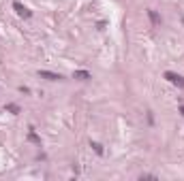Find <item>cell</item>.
Masks as SVG:
<instances>
[{"mask_svg": "<svg viewBox=\"0 0 184 181\" xmlns=\"http://www.w3.org/2000/svg\"><path fill=\"white\" fill-rule=\"evenodd\" d=\"M165 79H167L169 83H173V85H178V87H184V77H182V75H176V72H171V70H167V72H165Z\"/></svg>", "mask_w": 184, "mask_h": 181, "instance_id": "6da1fadb", "label": "cell"}, {"mask_svg": "<svg viewBox=\"0 0 184 181\" xmlns=\"http://www.w3.org/2000/svg\"><path fill=\"white\" fill-rule=\"evenodd\" d=\"M13 9H15V13L20 15V17H30V15H32V13H30V9H28V6H24L22 2H17V0L13 2Z\"/></svg>", "mask_w": 184, "mask_h": 181, "instance_id": "7a4b0ae2", "label": "cell"}, {"mask_svg": "<svg viewBox=\"0 0 184 181\" xmlns=\"http://www.w3.org/2000/svg\"><path fill=\"white\" fill-rule=\"evenodd\" d=\"M39 77L47 79V81H60L62 75H56V72H49V70H39Z\"/></svg>", "mask_w": 184, "mask_h": 181, "instance_id": "3957f363", "label": "cell"}, {"mask_svg": "<svg viewBox=\"0 0 184 181\" xmlns=\"http://www.w3.org/2000/svg\"><path fill=\"white\" fill-rule=\"evenodd\" d=\"M73 77H75V79H79V81H88L92 75H90L88 70H75V72H73Z\"/></svg>", "mask_w": 184, "mask_h": 181, "instance_id": "277c9868", "label": "cell"}, {"mask_svg": "<svg viewBox=\"0 0 184 181\" xmlns=\"http://www.w3.org/2000/svg\"><path fill=\"white\" fill-rule=\"evenodd\" d=\"M28 141L36 143V145H39V147H41V137H39V134H36V132H34V128H30V132H28Z\"/></svg>", "mask_w": 184, "mask_h": 181, "instance_id": "5b68a950", "label": "cell"}, {"mask_svg": "<svg viewBox=\"0 0 184 181\" xmlns=\"http://www.w3.org/2000/svg\"><path fill=\"white\" fill-rule=\"evenodd\" d=\"M148 15H150V19H152V26H159V24H161V19H159V15H156V11H148Z\"/></svg>", "mask_w": 184, "mask_h": 181, "instance_id": "8992f818", "label": "cell"}, {"mask_svg": "<svg viewBox=\"0 0 184 181\" xmlns=\"http://www.w3.org/2000/svg\"><path fill=\"white\" fill-rule=\"evenodd\" d=\"M90 147H92V149H94L96 153H103V147H101V145H99V143H90Z\"/></svg>", "mask_w": 184, "mask_h": 181, "instance_id": "52a82bcc", "label": "cell"}, {"mask_svg": "<svg viewBox=\"0 0 184 181\" xmlns=\"http://www.w3.org/2000/svg\"><path fill=\"white\" fill-rule=\"evenodd\" d=\"M7 109L13 111V113H20V107H17V104H7Z\"/></svg>", "mask_w": 184, "mask_h": 181, "instance_id": "ba28073f", "label": "cell"}, {"mask_svg": "<svg viewBox=\"0 0 184 181\" xmlns=\"http://www.w3.org/2000/svg\"><path fill=\"white\" fill-rule=\"evenodd\" d=\"M178 111H180V113L184 115V104H180V109H178Z\"/></svg>", "mask_w": 184, "mask_h": 181, "instance_id": "9c48e42d", "label": "cell"}]
</instances>
